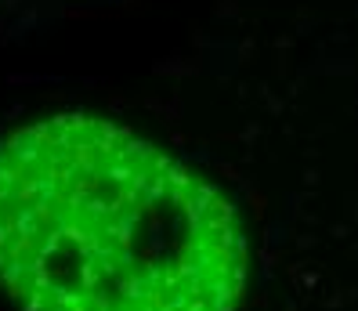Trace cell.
Here are the masks:
<instances>
[{
	"label": "cell",
	"instance_id": "6da1fadb",
	"mask_svg": "<svg viewBox=\"0 0 358 311\" xmlns=\"http://www.w3.org/2000/svg\"><path fill=\"white\" fill-rule=\"evenodd\" d=\"M0 282L22 311H236L246 236L149 138L55 113L0 138Z\"/></svg>",
	"mask_w": 358,
	"mask_h": 311
}]
</instances>
